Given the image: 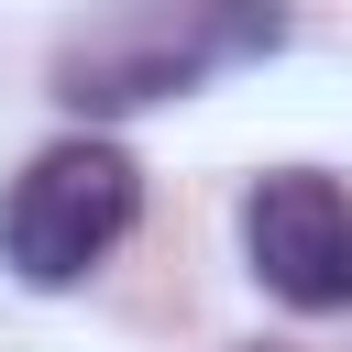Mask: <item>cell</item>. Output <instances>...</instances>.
<instances>
[{
	"label": "cell",
	"instance_id": "3957f363",
	"mask_svg": "<svg viewBox=\"0 0 352 352\" xmlns=\"http://www.w3.org/2000/svg\"><path fill=\"white\" fill-rule=\"evenodd\" d=\"M242 253L264 275V297L330 319L352 308V187L341 176H308V165H275L242 187Z\"/></svg>",
	"mask_w": 352,
	"mask_h": 352
},
{
	"label": "cell",
	"instance_id": "6da1fadb",
	"mask_svg": "<svg viewBox=\"0 0 352 352\" xmlns=\"http://www.w3.org/2000/svg\"><path fill=\"white\" fill-rule=\"evenodd\" d=\"M143 187H132V154L99 143V132H66L44 143L11 187H0V264L22 286H77L121 231H132Z\"/></svg>",
	"mask_w": 352,
	"mask_h": 352
},
{
	"label": "cell",
	"instance_id": "7a4b0ae2",
	"mask_svg": "<svg viewBox=\"0 0 352 352\" xmlns=\"http://www.w3.org/2000/svg\"><path fill=\"white\" fill-rule=\"evenodd\" d=\"M286 22L275 11H110L55 44V99L66 110H143L165 88H198L220 55H264Z\"/></svg>",
	"mask_w": 352,
	"mask_h": 352
}]
</instances>
